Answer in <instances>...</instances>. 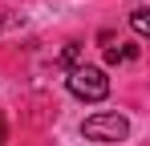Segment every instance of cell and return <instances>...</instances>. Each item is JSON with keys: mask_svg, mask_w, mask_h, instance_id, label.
I'll use <instances>...</instances> for the list:
<instances>
[{"mask_svg": "<svg viewBox=\"0 0 150 146\" xmlns=\"http://www.w3.org/2000/svg\"><path fill=\"white\" fill-rule=\"evenodd\" d=\"M4 138H8V130H4V118H0V146H4Z\"/></svg>", "mask_w": 150, "mask_h": 146, "instance_id": "6", "label": "cell"}, {"mask_svg": "<svg viewBox=\"0 0 150 146\" xmlns=\"http://www.w3.org/2000/svg\"><path fill=\"white\" fill-rule=\"evenodd\" d=\"M77 57H81V45H77V41H69V45L61 49V65H73Z\"/></svg>", "mask_w": 150, "mask_h": 146, "instance_id": "5", "label": "cell"}, {"mask_svg": "<svg viewBox=\"0 0 150 146\" xmlns=\"http://www.w3.org/2000/svg\"><path fill=\"white\" fill-rule=\"evenodd\" d=\"M130 24H134V33H138V37H146V33H150V12H146V8H134Z\"/></svg>", "mask_w": 150, "mask_h": 146, "instance_id": "4", "label": "cell"}, {"mask_svg": "<svg viewBox=\"0 0 150 146\" xmlns=\"http://www.w3.org/2000/svg\"><path fill=\"white\" fill-rule=\"evenodd\" d=\"M65 81H69V94L77 101H101V97L110 94V77L98 65H73Z\"/></svg>", "mask_w": 150, "mask_h": 146, "instance_id": "1", "label": "cell"}, {"mask_svg": "<svg viewBox=\"0 0 150 146\" xmlns=\"http://www.w3.org/2000/svg\"><path fill=\"white\" fill-rule=\"evenodd\" d=\"M81 134L89 142H122L126 134H130V122L122 114H114V110H105V114H89V118L81 122Z\"/></svg>", "mask_w": 150, "mask_h": 146, "instance_id": "2", "label": "cell"}, {"mask_svg": "<svg viewBox=\"0 0 150 146\" xmlns=\"http://www.w3.org/2000/svg\"><path fill=\"white\" fill-rule=\"evenodd\" d=\"M134 57H138V45H122V49H105V61H110V65H126V61H134Z\"/></svg>", "mask_w": 150, "mask_h": 146, "instance_id": "3", "label": "cell"}]
</instances>
